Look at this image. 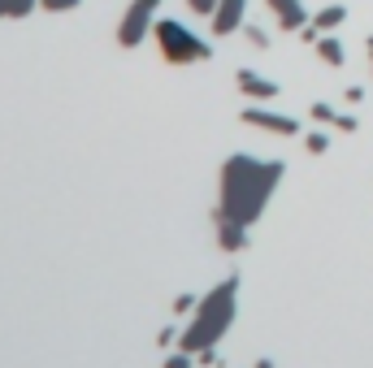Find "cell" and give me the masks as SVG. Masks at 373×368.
<instances>
[{
  "mask_svg": "<svg viewBox=\"0 0 373 368\" xmlns=\"http://www.w3.org/2000/svg\"><path fill=\"white\" fill-rule=\"evenodd\" d=\"M343 22H347V9H343V5H322V9L312 14V26L322 31V35H326V31H339Z\"/></svg>",
  "mask_w": 373,
  "mask_h": 368,
  "instance_id": "obj_11",
  "label": "cell"
},
{
  "mask_svg": "<svg viewBox=\"0 0 373 368\" xmlns=\"http://www.w3.org/2000/svg\"><path fill=\"white\" fill-rule=\"evenodd\" d=\"M239 91H243L247 100H278V95H282V87H278L274 78H260L256 70H239Z\"/></svg>",
  "mask_w": 373,
  "mask_h": 368,
  "instance_id": "obj_8",
  "label": "cell"
},
{
  "mask_svg": "<svg viewBox=\"0 0 373 368\" xmlns=\"http://www.w3.org/2000/svg\"><path fill=\"white\" fill-rule=\"evenodd\" d=\"M282 174H287L282 161H265V156H247V152L226 156L222 161V204L213 213V221H239V226L260 221Z\"/></svg>",
  "mask_w": 373,
  "mask_h": 368,
  "instance_id": "obj_1",
  "label": "cell"
},
{
  "mask_svg": "<svg viewBox=\"0 0 373 368\" xmlns=\"http://www.w3.org/2000/svg\"><path fill=\"white\" fill-rule=\"evenodd\" d=\"M312 48H317V57H322L326 65H334V70H339V65L347 61V52H343V43H339V35H330V31H326L322 39H317Z\"/></svg>",
  "mask_w": 373,
  "mask_h": 368,
  "instance_id": "obj_10",
  "label": "cell"
},
{
  "mask_svg": "<svg viewBox=\"0 0 373 368\" xmlns=\"http://www.w3.org/2000/svg\"><path fill=\"white\" fill-rule=\"evenodd\" d=\"M343 100H347V104H360V100H364V87H347Z\"/></svg>",
  "mask_w": 373,
  "mask_h": 368,
  "instance_id": "obj_20",
  "label": "cell"
},
{
  "mask_svg": "<svg viewBox=\"0 0 373 368\" xmlns=\"http://www.w3.org/2000/svg\"><path fill=\"white\" fill-rule=\"evenodd\" d=\"M78 5H83V0H39V9H48V14H70Z\"/></svg>",
  "mask_w": 373,
  "mask_h": 368,
  "instance_id": "obj_16",
  "label": "cell"
},
{
  "mask_svg": "<svg viewBox=\"0 0 373 368\" xmlns=\"http://www.w3.org/2000/svg\"><path fill=\"white\" fill-rule=\"evenodd\" d=\"M308 117H312V122H326V126H334V117H339V113L330 109L326 100H317V104H308Z\"/></svg>",
  "mask_w": 373,
  "mask_h": 368,
  "instance_id": "obj_14",
  "label": "cell"
},
{
  "mask_svg": "<svg viewBox=\"0 0 373 368\" xmlns=\"http://www.w3.org/2000/svg\"><path fill=\"white\" fill-rule=\"evenodd\" d=\"M235 312H239V273L222 278L208 295H200V303H195V312H191V321L183 325L178 347L191 351V355H200L204 347H218V342L226 338V330L235 325Z\"/></svg>",
  "mask_w": 373,
  "mask_h": 368,
  "instance_id": "obj_2",
  "label": "cell"
},
{
  "mask_svg": "<svg viewBox=\"0 0 373 368\" xmlns=\"http://www.w3.org/2000/svg\"><path fill=\"white\" fill-rule=\"evenodd\" d=\"M364 48H369V57H373V35H369V43H364Z\"/></svg>",
  "mask_w": 373,
  "mask_h": 368,
  "instance_id": "obj_21",
  "label": "cell"
},
{
  "mask_svg": "<svg viewBox=\"0 0 373 368\" xmlns=\"http://www.w3.org/2000/svg\"><path fill=\"white\" fill-rule=\"evenodd\" d=\"M218 5H222V0H187V9L195 18H213V14H218Z\"/></svg>",
  "mask_w": 373,
  "mask_h": 368,
  "instance_id": "obj_15",
  "label": "cell"
},
{
  "mask_svg": "<svg viewBox=\"0 0 373 368\" xmlns=\"http://www.w3.org/2000/svg\"><path fill=\"white\" fill-rule=\"evenodd\" d=\"M274 14H278V26L282 31H304L312 18H308V9H304V0H265Z\"/></svg>",
  "mask_w": 373,
  "mask_h": 368,
  "instance_id": "obj_7",
  "label": "cell"
},
{
  "mask_svg": "<svg viewBox=\"0 0 373 368\" xmlns=\"http://www.w3.org/2000/svg\"><path fill=\"white\" fill-rule=\"evenodd\" d=\"M334 130H343V135H356V130H360V122H356L352 113H339V117H334Z\"/></svg>",
  "mask_w": 373,
  "mask_h": 368,
  "instance_id": "obj_18",
  "label": "cell"
},
{
  "mask_svg": "<svg viewBox=\"0 0 373 368\" xmlns=\"http://www.w3.org/2000/svg\"><path fill=\"white\" fill-rule=\"evenodd\" d=\"M195 303H200V295H178L174 299V312H178V317H187V312H195Z\"/></svg>",
  "mask_w": 373,
  "mask_h": 368,
  "instance_id": "obj_17",
  "label": "cell"
},
{
  "mask_svg": "<svg viewBox=\"0 0 373 368\" xmlns=\"http://www.w3.org/2000/svg\"><path fill=\"white\" fill-rule=\"evenodd\" d=\"M247 126H256V130H270V135H300L304 126H300V117H291V113H270V109H243L239 113Z\"/></svg>",
  "mask_w": 373,
  "mask_h": 368,
  "instance_id": "obj_5",
  "label": "cell"
},
{
  "mask_svg": "<svg viewBox=\"0 0 373 368\" xmlns=\"http://www.w3.org/2000/svg\"><path fill=\"white\" fill-rule=\"evenodd\" d=\"M247 39H252L256 48H270V35H265L260 26H247Z\"/></svg>",
  "mask_w": 373,
  "mask_h": 368,
  "instance_id": "obj_19",
  "label": "cell"
},
{
  "mask_svg": "<svg viewBox=\"0 0 373 368\" xmlns=\"http://www.w3.org/2000/svg\"><path fill=\"white\" fill-rule=\"evenodd\" d=\"M156 9H161V0H131V9L122 14V22H118V43L122 48H139L148 35H152V18H156Z\"/></svg>",
  "mask_w": 373,
  "mask_h": 368,
  "instance_id": "obj_4",
  "label": "cell"
},
{
  "mask_svg": "<svg viewBox=\"0 0 373 368\" xmlns=\"http://www.w3.org/2000/svg\"><path fill=\"white\" fill-rule=\"evenodd\" d=\"M243 14H247V0H222V5H218V14L208 18L213 35H235V31L243 26Z\"/></svg>",
  "mask_w": 373,
  "mask_h": 368,
  "instance_id": "obj_6",
  "label": "cell"
},
{
  "mask_svg": "<svg viewBox=\"0 0 373 368\" xmlns=\"http://www.w3.org/2000/svg\"><path fill=\"white\" fill-rule=\"evenodd\" d=\"M39 9V0H0V18H26Z\"/></svg>",
  "mask_w": 373,
  "mask_h": 368,
  "instance_id": "obj_12",
  "label": "cell"
},
{
  "mask_svg": "<svg viewBox=\"0 0 373 368\" xmlns=\"http://www.w3.org/2000/svg\"><path fill=\"white\" fill-rule=\"evenodd\" d=\"M152 35H156V48H161V57L170 65H195V61H208L213 57V43L200 39L195 31H187L178 18H156Z\"/></svg>",
  "mask_w": 373,
  "mask_h": 368,
  "instance_id": "obj_3",
  "label": "cell"
},
{
  "mask_svg": "<svg viewBox=\"0 0 373 368\" xmlns=\"http://www.w3.org/2000/svg\"><path fill=\"white\" fill-rule=\"evenodd\" d=\"M304 147H308L312 156H322V152H330V135H326V130H308V135H304Z\"/></svg>",
  "mask_w": 373,
  "mask_h": 368,
  "instance_id": "obj_13",
  "label": "cell"
},
{
  "mask_svg": "<svg viewBox=\"0 0 373 368\" xmlns=\"http://www.w3.org/2000/svg\"><path fill=\"white\" fill-rule=\"evenodd\" d=\"M218 247H222V251H243V247H247V226H239V221H218Z\"/></svg>",
  "mask_w": 373,
  "mask_h": 368,
  "instance_id": "obj_9",
  "label": "cell"
}]
</instances>
